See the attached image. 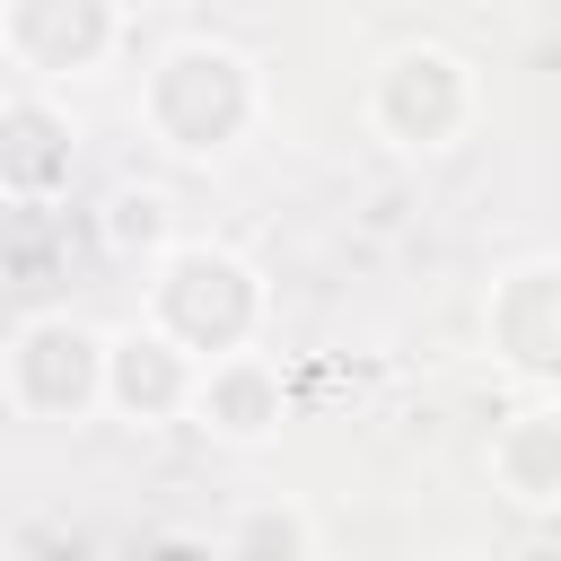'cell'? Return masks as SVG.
<instances>
[{"label": "cell", "mask_w": 561, "mask_h": 561, "mask_svg": "<svg viewBox=\"0 0 561 561\" xmlns=\"http://www.w3.org/2000/svg\"><path fill=\"white\" fill-rule=\"evenodd\" d=\"M473 114H482V79H473V61L447 53V44H403V53H386L377 79H368V123H377V140H394V149H412V158L456 149V140L473 131Z\"/></svg>", "instance_id": "3957f363"}, {"label": "cell", "mask_w": 561, "mask_h": 561, "mask_svg": "<svg viewBox=\"0 0 561 561\" xmlns=\"http://www.w3.org/2000/svg\"><path fill=\"white\" fill-rule=\"evenodd\" d=\"M219 543H228V552H289V561H307L324 535H316V517H307V508H289V500H280V508H237V517L219 526Z\"/></svg>", "instance_id": "8fae6325"}, {"label": "cell", "mask_w": 561, "mask_h": 561, "mask_svg": "<svg viewBox=\"0 0 561 561\" xmlns=\"http://www.w3.org/2000/svg\"><path fill=\"white\" fill-rule=\"evenodd\" d=\"M70 140H79V131L61 123L53 96H9V105H0V193H9V202H53V193L70 184V167H79Z\"/></svg>", "instance_id": "9c48e42d"}, {"label": "cell", "mask_w": 561, "mask_h": 561, "mask_svg": "<svg viewBox=\"0 0 561 561\" xmlns=\"http://www.w3.org/2000/svg\"><path fill=\"white\" fill-rule=\"evenodd\" d=\"M0 394L18 421H88L105 403V333L79 316H26L0 351Z\"/></svg>", "instance_id": "277c9868"}, {"label": "cell", "mask_w": 561, "mask_h": 561, "mask_svg": "<svg viewBox=\"0 0 561 561\" xmlns=\"http://www.w3.org/2000/svg\"><path fill=\"white\" fill-rule=\"evenodd\" d=\"M123 35L114 0H0V53L26 79H88Z\"/></svg>", "instance_id": "5b68a950"}, {"label": "cell", "mask_w": 561, "mask_h": 561, "mask_svg": "<svg viewBox=\"0 0 561 561\" xmlns=\"http://www.w3.org/2000/svg\"><path fill=\"white\" fill-rule=\"evenodd\" d=\"M491 351L517 377L561 386V254L517 263V272L491 280Z\"/></svg>", "instance_id": "ba28073f"}, {"label": "cell", "mask_w": 561, "mask_h": 561, "mask_svg": "<svg viewBox=\"0 0 561 561\" xmlns=\"http://www.w3.org/2000/svg\"><path fill=\"white\" fill-rule=\"evenodd\" d=\"M149 324H167L193 359H219L263 333V280L228 245H158L149 263Z\"/></svg>", "instance_id": "7a4b0ae2"}, {"label": "cell", "mask_w": 561, "mask_h": 561, "mask_svg": "<svg viewBox=\"0 0 561 561\" xmlns=\"http://www.w3.org/2000/svg\"><path fill=\"white\" fill-rule=\"evenodd\" d=\"M491 482L508 508H561V403H526L491 430Z\"/></svg>", "instance_id": "30bf717a"}, {"label": "cell", "mask_w": 561, "mask_h": 561, "mask_svg": "<svg viewBox=\"0 0 561 561\" xmlns=\"http://www.w3.org/2000/svg\"><path fill=\"white\" fill-rule=\"evenodd\" d=\"M105 245L114 254H131V245H167V202L158 193H114V210H105Z\"/></svg>", "instance_id": "7c38bea8"}, {"label": "cell", "mask_w": 561, "mask_h": 561, "mask_svg": "<svg viewBox=\"0 0 561 561\" xmlns=\"http://www.w3.org/2000/svg\"><path fill=\"white\" fill-rule=\"evenodd\" d=\"M280 403H289V394H280V359L254 351V342H237V351L202 359L184 421L210 430V438H228V447H263V438L280 430Z\"/></svg>", "instance_id": "52a82bcc"}, {"label": "cell", "mask_w": 561, "mask_h": 561, "mask_svg": "<svg viewBox=\"0 0 561 561\" xmlns=\"http://www.w3.org/2000/svg\"><path fill=\"white\" fill-rule=\"evenodd\" d=\"M193 377H202V359L167 333V324H123V333H105V412H123L131 430H158V421H184V403H193Z\"/></svg>", "instance_id": "8992f818"}, {"label": "cell", "mask_w": 561, "mask_h": 561, "mask_svg": "<svg viewBox=\"0 0 561 561\" xmlns=\"http://www.w3.org/2000/svg\"><path fill=\"white\" fill-rule=\"evenodd\" d=\"M140 123L175 149V158H228L254 123H263V70L237 44L184 35L158 53V70L140 79Z\"/></svg>", "instance_id": "6da1fadb"}]
</instances>
